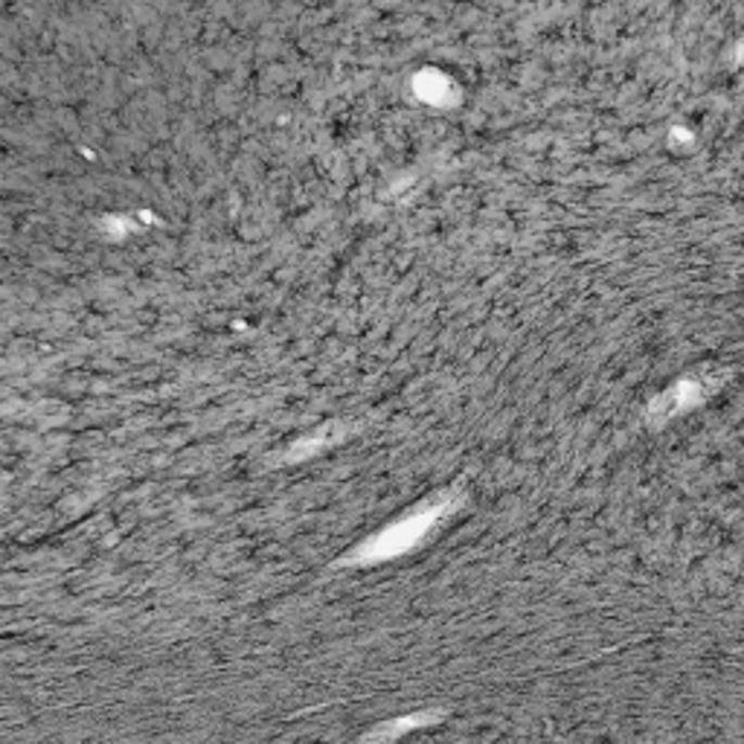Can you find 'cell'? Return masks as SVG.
<instances>
[{
  "label": "cell",
  "mask_w": 744,
  "mask_h": 744,
  "mask_svg": "<svg viewBox=\"0 0 744 744\" xmlns=\"http://www.w3.org/2000/svg\"><path fill=\"white\" fill-rule=\"evenodd\" d=\"M457 504H460V497L451 495V492L427 497L425 504L417 506L410 514H405L399 523L387 526L379 538L367 541L355 553V558L358 561H384V558H396L401 553H408V549H413L419 541L425 538L427 532L434 530L436 523L443 521L445 514H451L457 509Z\"/></svg>",
  "instance_id": "obj_1"
},
{
  "label": "cell",
  "mask_w": 744,
  "mask_h": 744,
  "mask_svg": "<svg viewBox=\"0 0 744 744\" xmlns=\"http://www.w3.org/2000/svg\"><path fill=\"white\" fill-rule=\"evenodd\" d=\"M712 384L716 382H704V379H683L681 384H674L672 390H666L664 396L652 405L648 413L655 417V422H666V419H672L674 413H681V410L698 405V401L712 390Z\"/></svg>",
  "instance_id": "obj_2"
},
{
  "label": "cell",
  "mask_w": 744,
  "mask_h": 744,
  "mask_svg": "<svg viewBox=\"0 0 744 744\" xmlns=\"http://www.w3.org/2000/svg\"><path fill=\"white\" fill-rule=\"evenodd\" d=\"M439 716V712H422V716H410V718H401L399 724H384L382 730H375V733H370V739L375 735V739H382V735H401L405 730H410V727H419V724H427V718Z\"/></svg>",
  "instance_id": "obj_3"
}]
</instances>
